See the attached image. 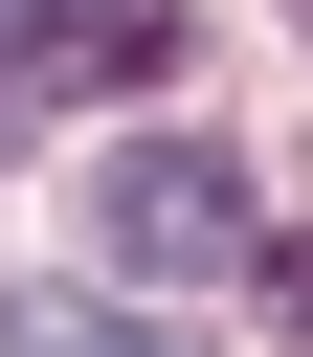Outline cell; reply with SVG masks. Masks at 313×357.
Wrapping results in <instances>:
<instances>
[{
    "label": "cell",
    "mask_w": 313,
    "mask_h": 357,
    "mask_svg": "<svg viewBox=\"0 0 313 357\" xmlns=\"http://www.w3.org/2000/svg\"><path fill=\"white\" fill-rule=\"evenodd\" d=\"M268 312H291V335H313V245H268Z\"/></svg>",
    "instance_id": "5b68a950"
},
{
    "label": "cell",
    "mask_w": 313,
    "mask_h": 357,
    "mask_svg": "<svg viewBox=\"0 0 313 357\" xmlns=\"http://www.w3.org/2000/svg\"><path fill=\"white\" fill-rule=\"evenodd\" d=\"M156 67H179V0H89L67 22V89H156Z\"/></svg>",
    "instance_id": "7a4b0ae2"
},
{
    "label": "cell",
    "mask_w": 313,
    "mask_h": 357,
    "mask_svg": "<svg viewBox=\"0 0 313 357\" xmlns=\"http://www.w3.org/2000/svg\"><path fill=\"white\" fill-rule=\"evenodd\" d=\"M0 89H22V67H0Z\"/></svg>",
    "instance_id": "8992f818"
},
{
    "label": "cell",
    "mask_w": 313,
    "mask_h": 357,
    "mask_svg": "<svg viewBox=\"0 0 313 357\" xmlns=\"http://www.w3.org/2000/svg\"><path fill=\"white\" fill-rule=\"evenodd\" d=\"M22 357H134V335H112V312H45V335H22Z\"/></svg>",
    "instance_id": "277c9868"
},
{
    "label": "cell",
    "mask_w": 313,
    "mask_h": 357,
    "mask_svg": "<svg viewBox=\"0 0 313 357\" xmlns=\"http://www.w3.org/2000/svg\"><path fill=\"white\" fill-rule=\"evenodd\" d=\"M67 22H89V0H0V67H45V89H67Z\"/></svg>",
    "instance_id": "3957f363"
},
{
    "label": "cell",
    "mask_w": 313,
    "mask_h": 357,
    "mask_svg": "<svg viewBox=\"0 0 313 357\" xmlns=\"http://www.w3.org/2000/svg\"><path fill=\"white\" fill-rule=\"evenodd\" d=\"M89 245L156 268V290H201V268H268V201H246V156H201V134H134V156H89Z\"/></svg>",
    "instance_id": "6da1fadb"
}]
</instances>
